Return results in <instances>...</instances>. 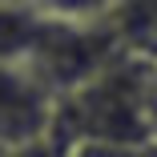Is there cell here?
I'll return each mask as SVG.
<instances>
[{
    "instance_id": "cell-2",
    "label": "cell",
    "mask_w": 157,
    "mask_h": 157,
    "mask_svg": "<svg viewBox=\"0 0 157 157\" xmlns=\"http://www.w3.org/2000/svg\"><path fill=\"white\" fill-rule=\"evenodd\" d=\"M117 52L121 48L105 20H56L44 12V28L28 56V69L48 85L52 97H65L93 81Z\"/></svg>"
},
{
    "instance_id": "cell-9",
    "label": "cell",
    "mask_w": 157,
    "mask_h": 157,
    "mask_svg": "<svg viewBox=\"0 0 157 157\" xmlns=\"http://www.w3.org/2000/svg\"><path fill=\"white\" fill-rule=\"evenodd\" d=\"M0 157H12V149H4V145H0Z\"/></svg>"
},
{
    "instance_id": "cell-3",
    "label": "cell",
    "mask_w": 157,
    "mask_h": 157,
    "mask_svg": "<svg viewBox=\"0 0 157 157\" xmlns=\"http://www.w3.org/2000/svg\"><path fill=\"white\" fill-rule=\"evenodd\" d=\"M56 97L28 65H0V145L20 149L48 133Z\"/></svg>"
},
{
    "instance_id": "cell-8",
    "label": "cell",
    "mask_w": 157,
    "mask_h": 157,
    "mask_svg": "<svg viewBox=\"0 0 157 157\" xmlns=\"http://www.w3.org/2000/svg\"><path fill=\"white\" fill-rule=\"evenodd\" d=\"M12 157H65V149H60V145L44 133V137H36V141H28V145L12 149Z\"/></svg>"
},
{
    "instance_id": "cell-5",
    "label": "cell",
    "mask_w": 157,
    "mask_h": 157,
    "mask_svg": "<svg viewBox=\"0 0 157 157\" xmlns=\"http://www.w3.org/2000/svg\"><path fill=\"white\" fill-rule=\"evenodd\" d=\"M44 28V12L33 4L0 0V65H28Z\"/></svg>"
},
{
    "instance_id": "cell-4",
    "label": "cell",
    "mask_w": 157,
    "mask_h": 157,
    "mask_svg": "<svg viewBox=\"0 0 157 157\" xmlns=\"http://www.w3.org/2000/svg\"><path fill=\"white\" fill-rule=\"evenodd\" d=\"M101 20L125 56L157 69V0H117Z\"/></svg>"
},
{
    "instance_id": "cell-6",
    "label": "cell",
    "mask_w": 157,
    "mask_h": 157,
    "mask_svg": "<svg viewBox=\"0 0 157 157\" xmlns=\"http://www.w3.org/2000/svg\"><path fill=\"white\" fill-rule=\"evenodd\" d=\"M117 0H44L40 12L56 16V20H101Z\"/></svg>"
},
{
    "instance_id": "cell-1",
    "label": "cell",
    "mask_w": 157,
    "mask_h": 157,
    "mask_svg": "<svg viewBox=\"0 0 157 157\" xmlns=\"http://www.w3.org/2000/svg\"><path fill=\"white\" fill-rule=\"evenodd\" d=\"M48 137L69 149L77 141H109L145 149L157 137V69L117 52L81 89L56 97Z\"/></svg>"
},
{
    "instance_id": "cell-7",
    "label": "cell",
    "mask_w": 157,
    "mask_h": 157,
    "mask_svg": "<svg viewBox=\"0 0 157 157\" xmlns=\"http://www.w3.org/2000/svg\"><path fill=\"white\" fill-rule=\"evenodd\" d=\"M65 157H141V149H125V145H109V141H77L65 149Z\"/></svg>"
}]
</instances>
